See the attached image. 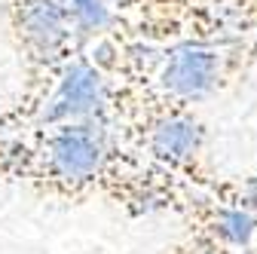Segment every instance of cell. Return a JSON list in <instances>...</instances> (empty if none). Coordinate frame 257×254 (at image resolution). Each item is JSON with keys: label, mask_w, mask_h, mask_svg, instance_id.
Segmentation results:
<instances>
[{"label": "cell", "mask_w": 257, "mask_h": 254, "mask_svg": "<svg viewBox=\"0 0 257 254\" xmlns=\"http://www.w3.org/2000/svg\"><path fill=\"white\" fill-rule=\"evenodd\" d=\"M0 181L61 202L107 199L128 214H181L199 187L138 160L110 125H37L0 138Z\"/></svg>", "instance_id": "6da1fadb"}, {"label": "cell", "mask_w": 257, "mask_h": 254, "mask_svg": "<svg viewBox=\"0 0 257 254\" xmlns=\"http://www.w3.org/2000/svg\"><path fill=\"white\" fill-rule=\"evenodd\" d=\"M4 22L19 55L25 89L7 110V135L25 132L40 113L64 65L83 52L68 0H7Z\"/></svg>", "instance_id": "7a4b0ae2"}, {"label": "cell", "mask_w": 257, "mask_h": 254, "mask_svg": "<svg viewBox=\"0 0 257 254\" xmlns=\"http://www.w3.org/2000/svg\"><path fill=\"white\" fill-rule=\"evenodd\" d=\"M110 110H113L110 77L98 65H92L86 52H80L64 65L40 113L28 129H37V125H86V122L110 125Z\"/></svg>", "instance_id": "3957f363"}, {"label": "cell", "mask_w": 257, "mask_h": 254, "mask_svg": "<svg viewBox=\"0 0 257 254\" xmlns=\"http://www.w3.org/2000/svg\"><path fill=\"white\" fill-rule=\"evenodd\" d=\"M166 254H236V251L220 248V245H211V242H202V239H193V236H184V242H178Z\"/></svg>", "instance_id": "277c9868"}, {"label": "cell", "mask_w": 257, "mask_h": 254, "mask_svg": "<svg viewBox=\"0 0 257 254\" xmlns=\"http://www.w3.org/2000/svg\"><path fill=\"white\" fill-rule=\"evenodd\" d=\"M7 110H10V104H4V98H0V138L7 135Z\"/></svg>", "instance_id": "5b68a950"}]
</instances>
